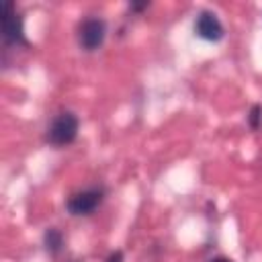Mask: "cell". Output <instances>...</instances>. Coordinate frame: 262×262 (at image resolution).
I'll return each instance as SVG.
<instances>
[{"label":"cell","instance_id":"obj_1","mask_svg":"<svg viewBox=\"0 0 262 262\" xmlns=\"http://www.w3.org/2000/svg\"><path fill=\"white\" fill-rule=\"evenodd\" d=\"M78 129H80L78 117L74 113H70V111H63L47 127V141L51 145H55V147L70 145L78 137Z\"/></svg>","mask_w":262,"mask_h":262},{"label":"cell","instance_id":"obj_7","mask_svg":"<svg viewBox=\"0 0 262 262\" xmlns=\"http://www.w3.org/2000/svg\"><path fill=\"white\" fill-rule=\"evenodd\" d=\"M248 123H250L252 129H260V127H262V106H260V104H254V106L250 108Z\"/></svg>","mask_w":262,"mask_h":262},{"label":"cell","instance_id":"obj_5","mask_svg":"<svg viewBox=\"0 0 262 262\" xmlns=\"http://www.w3.org/2000/svg\"><path fill=\"white\" fill-rule=\"evenodd\" d=\"M194 33L201 39H205V41H219L225 35L223 25L217 18V14L215 12H209V10H203L196 16V20H194Z\"/></svg>","mask_w":262,"mask_h":262},{"label":"cell","instance_id":"obj_3","mask_svg":"<svg viewBox=\"0 0 262 262\" xmlns=\"http://www.w3.org/2000/svg\"><path fill=\"white\" fill-rule=\"evenodd\" d=\"M106 37V25L102 18L98 16H90L86 20H82L80 29H78V43L84 51H94L104 43Z\"/></svg>","mask_w":262,"mask_h":262},{"label":"cell","instance_id":"obj_2","mask_svg":"<svg viewBox=\"0 0 262 262\" xmlns=\"http://www.w3.org/2000/svg\"><path fill=\"white\" fill-rule=\"evenodd\" d=\"M0 23H2V39L4 43L8 45H25V33H23V18L18 16L16 12V6L6 0L2 2V16H0Z\"/></svg>","mask_w":262,"mask_h":262},{"label":"cell","instance_id":"obj_6","mask_svg":"<svg viewBox=\"0 0 262 262\" xmlns=\"http://www.w3.org/2000/svg\"><path fill=\"white\" fill-rule=\"evenodd\" d=\"M43 242H45V248H47V252H51V254H57V252L61 250V246H63V235H61V231H59V229H55V227H49V229L45 231V237H43Z\"/></svg>","mask_w":262,"mask_h":262},{"label":"cell","instance_id":"obj_8","mask_svg":"<svg viewBox=\"0 0 262 262\" xmlns=\"http://www.w3.org/2000/svg\"><path fill=\"white\" fill-rule=\"evenodd\" d=\"M106 262H123V252H121V250H115V252L106 258Z\"/></svg>","mask_w":262,"mask_h":262},{"label":"cell","instance_id":"obj_9","mask_svg":"<svg viewBox=\"0 0 262 262\" xmlns=\"http://www.w3.org/2000/svg\"><path fill=\"white\" fill-rule=\"evenodd\" d=\"M143 8H147V2H135V4H131V10H143Z\"/></svg>","mask_w":262,"mask_h":262},{"label":"cell","instance_id":"obj_10","mask_svg":"<svg viewBox=\"0 0 262 262\" xmlns=\"http://www.w3.org/2000/svg\"><path fill=\"white\" fill-rule=\"evenodd\" d=\"M211 262H233V260H229V258H225V256H219V258H213Z\"/></svg>","mask_w":262,"mask_h":262},{"label":"cell","instance_id":"obj_4","mask_svg":"<svg viewBox=\"0 0 262 262\" xmlns=\"http://www.w3.org/2000/svg\"><path fill=\"white\" fill-rule=\"evenodd\" d=\"M104 199V190L102 188H86V190H80V192H74L68 203H66V209L72 213V215H90Z\"/></svg>","mask_w":262,"mask_h":262}]
</instances>
